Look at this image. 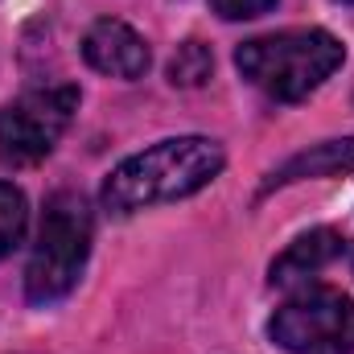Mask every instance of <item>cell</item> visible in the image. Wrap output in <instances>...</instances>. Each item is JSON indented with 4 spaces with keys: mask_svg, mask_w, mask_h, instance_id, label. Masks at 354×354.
Listing matches in <instances>:
<instances>
[{
    "mask_svg": "<svg viewBox=\"0 0 354 354\" xmlns=\"http://www.w3.org/2000/svg\"><path fill=\"white\" fill-rule=\"evenodd\" d=\"M79 111V87L58 83V87L25 91L21 99L0 107V161L4 165H33L54 153L62 132L71 128Z\"/></svg>",
    "mask_w": 354,
    "mask_h": 354,
    "instance_id": "5b68a950",
    "label": "cell"
},
{
    "mask_svg": "<svg viewBox=\"0 0 354 354\" xmlns=\"http://www.w3.org/2000/svg\"><path fill=\"white\" fill-rule=\"evenodd\" d=\"M83 58H87L99 75L140 79L149 71V41L132 25H124L115 17H103V21L91 25L87 37H83Z\"/></svg>",
    "mask_w": 354,
    "mask_h": 354,
    "instance_id": "8992f818",
    "label": "cell"
},
{
    "mask_svg": "<svg viewBox=\"0 0 354 354\" xmlns=\"http://www.w3.org/2000/svg\"><path fill=\"white\" fill-rule=\"evenodd\" d=\"M346 62V46L330 29H280L235 50L239 75L276 103H297Z\"/></svg>",
    "mask_w": 354,
    "mask_h": 354,
    "instance_id": "7a4b0ae2",
    "label": "cell"
},
{
    "mask_svg": "<svg viewBox=\"0 0 354 354\" xmlns=\"http://www.w3.org/2000/svg\"><path fill=\"white\" fill-rule=\"evenodd\" d=\"M223 165H227V153L210 136L161 140L111 169V177L103 181V210L124 218L157 202L189 198L223 174Z\"/></svg>",
    "mask_w": 354,
    "mask_h": 354,
    "instance_id": "6da1fadb",
    "label": "cell"
},
{
    "mask_svg": "<svg viewBox=\"0 0 354 354\" xmlns=\"http://www.w3.org/2000/svg\"><path fill=\"white\" fill-rule=\"evenodd\" d=\"M268 334L288 354H354V301L338 288L309 284L272 313Z\"/></svg>",
    "mask_w": 354,
    "mask_h": 354,
    "instance_id": "277c9868",
    "label": "cell"
},
{
    "mask_svg": "<svg viewBox=\"0 0 354 354\" xmlns=\"http://www.w3.org/2000/svg\"><path fill=\"white\" fill-rule=\"evenodd\" d=\"M354 174V136L346 140H322L297 157H288L280 169H272V177L264 181L260 194H272L280 185H292V181H309V177H342Z\"/></svg>",
    "mask_w": 354,
    "mask_h": 354,
    "instance_id": "ba28073f",
    "label": "cell"
},
{
    "mask_svg": "<svg viewBox=\"0 0 354 354\" xmlns=\"http://www.w3.org/2000/svg\"><path fill=\"white\" fill-rule=\"evenodd\" d=\"M338 4H354V0H338Z\"/></svg>",
    "mask_w": 354,
    "mask_h": 354,
    "instance_id": "7c38bea8",
    "label": "cell"
},
{
    "mask_svg": "<svg viewBox=\"0 0 354 354\" xmlns=\"http://www.w3.org/2000/svg\"><path fill=\"white\" fill-rule=\"evenodd\" d=\"M210 71H214V54L202 41L177 46V54L169 58V83L174 87H202L210 79Z\"/></svg>",
    "mask_w": 354,
    "mask_h": 354,
    "instance_id": "30bf717a",
    "label": "cell"
},
{
    "mask_svg": "<svg viewBox=\"0 0 354 354\" xmlns=\"http://www.w3.org/2000/svg\"><path fill=\"white\" fill-rule=\"evenodd\" d=\"M210 4L223 21H252V17H264L276 8V0H210Z\"/></svg>",
    "mask_w": 354,
    "mask_h": 354,
    "instance_id": "8fae6325",
    "label": "cell"
},
{
    "mask_svg": "<svg viewBox=\"0 0 354 354\" xmlns=\"http://www.w3.org/2000/svg\"><path fill=\"white\" fill-rule=\"evenodd\" d=\"M342 256H346V239L338 231H330V227L309 231L297 243H288V252L272 264V284H280V288L309 284L317 272H326V268L334 264V260H342Z\"/></svg>",
    "mask_w": 354,
    "mask_h": 354,
    "instance_id": "52a82bcc",
    "label": "cell"
},
{
    "mask_svg": "<svg viewBox=\"0 0 354 354\" xmlns=\"http://www.w3.org/2000/svg\"><path fill=\"white\" fill-rule=\"evenodd\" d=\"M91 256V206L83 194L75 189H58L46 202L41 214V231H37V248L25 272V297L29 305H54L62 301Z\"/></svg>",
    "mask_w": 354,
    "mask_h": 354,
    "instance_id": "3957f363",
    "label": "cell"
},
{
    "mask_svg": "<svg viewBox=\"0 0 354 354\" xmlns=\"http://www.w3.org/2000/svg\"><path fill=\"white\" fill-rule=\"evenodd\" d=\"M25 223H29L25 194L12 181H0V260L17 252V243L25 239Z\"/></svg>",
    "mask_w": 354,
    "mask_h": 354,
    "instance_id": "9c48e42d",
    "label": "cell"
}]
</instances>
